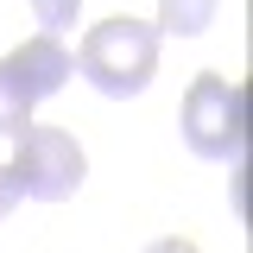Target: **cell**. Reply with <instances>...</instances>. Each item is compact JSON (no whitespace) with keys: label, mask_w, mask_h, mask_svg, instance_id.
<instances>
[{"label":"cell","mask_w":253,"mask_h":253,"mask_svg":"<svg viewBox=\"0 0 253 253\" xmlns=\"http://www.w3.org/2000/svg\"><path fill=\"white\" fill-rule=\"evenodd\" d=\"M76 70L89 76L101 95H139L146 83L158 76V26H146V19H101V26H89V38H83V51H76Z\"/></svg>","instance_id":"obj_1"},{"label":"cell","mask_w":253,"mask_h":253,"mask_svg":"<svg viewBox=\"0 0 253 253\" xmlns=\"http://www.w3.org/2000/svg\"><path fill=\"white\" fill-rule=\"evenodd\" d=\"M184 139L203 158H241V146H247V95H241V83L203 70L184 95Z\"/></svg>","instance_id":"obj_2"},{"label":"cell","mask_w":253,"mask_h":253,"mask_svg":"<svg viewBox=\"0 0 253 253\" xmlns=\"http://www.w3.org/2000/svg\"><path fill=\"white\" fill-rule=\"evenodd\" d=\"M13 139H19V146H13V177H19V190L38 196V203L76 196V184L89 177V158L76 146V133H63V126H19Z\"/></svg>","instance_id":"obj_3"},{"label":"cell","mask_w":253,"mask_h":253,"mask_svg":"<svg viewBox=\"0 0 253 253\" xmlns=\"http://www.w3.org/2000/svg\"><path fill=\"white\" fill-rule=\"evenodd\" d=\"M0 70H6V76H19L32 101H51V95H57L63 83H70L76 57L63 51V38L38 32V38H26V44H19V51H6V57H0Z\"/></svg>","instance_id":"obj_4"},{"label":"cell","mask_w":253,"mask_h":253,"mask_svg":"<svg viewBox=\"0 0 253 253\" xmlns=\"http://www.w3.org/2000/svg\"><path fill=\"white\" fill-rule=\"evenodd\" d=\"M215 19V0H158V38H196Z\"/></svg>","instance_id":"obj_5"},{"label":"cell","mask_w":253,"mask_h":253,"mask_svg":"<svg viewBox=\"0 0 253 253\" xmlns=\"http://www.w3.org/2000/svg\"><path fill=\"white\" fill-rule=\"evenodd\" d=\"M32 108H38V101H32V95H26V83L0 70V133H19V126H26V114H32Z\"/></svg>","instance_id":"obj_6"},{"label":"cell","mask_w":253,"mask_h":253,"mask_svg":"<svg viewBox=\"0 0 253 253\" xmlns=\"http://www.w3.org/2000/svg\"><path fill=\"white\" fill-rule=\"evenodd\" d=\"M76 13H83V0H32V19L51 32V38H63V32L76 26Z\"/></svg>","instance_id":"obj_7"},{"label":"cell","mask_w":253,"mask_h":253,"mask_svg":"<svg viewBox=\"0 0 253 253\" xmlns=\"http://www.w3.org/2000/svg\"><path fill=\"white\" fill-rule=\"evenodd\" d=\"M19 203H26V190H19V177H13V165H0V221L13 215Z\"/></svg>","instance_id":"obj_8"},{"label":"cell","mask_w":253,"mask_h":253,"mask_svg":"<svg viewBox=\"0 0 253 253\" xmlns=\"http://www.w3.org/2000/svg\"><path fill=\"white\" fill-rule=\"evenodd\" d=\"M146 253H196V247H190L184 234H165V241H152V247H146Z\"/></svg>","instance_id":"obj_9"}]
</instances>
